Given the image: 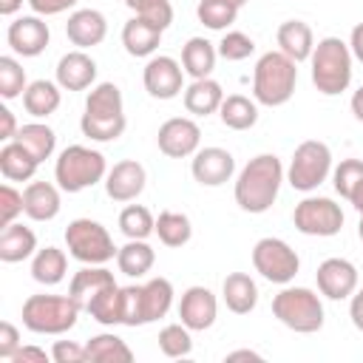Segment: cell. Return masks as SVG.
<instances>
[{
    "mask_svg": "<svg viewBox=\"0 0 363 363\" xmlns=\"http://www.w3.org/2000/svg\"><path fill=\"white\" fill-rule=\"evenodd\" d=\"M284 182V164L275 153H258L255 159H250L238 179H235V204L244 213H267L281 190Z\"/></svg>",
    "mask_w": 363,
    "mask_h": 363,
    "instance_id": "6da1fadb",
    "label": "cell"
},
{
    "mask_svg": "<svg viewBox=\"0 0 363 363\" xmlns=\"http://www.w3.org/2000/svg\"><path fill=\"white\" fill-rule=\"evenodd\" d=\"M125 105H122V91L113 82H99L91 88L85 99V113L79 119V128L88 139L94 142H113L125 133Z\"/></svg>",
    "mask_w": 363,
    "mask_h": 363,
    "instance_id": "7a4b0ae2",
    "label": "cell"
},
{
    "mask_svg": "<svg viewBox=\"0 0 363 363\" xmlns=\"http://www.w3.org/2000/svg\"><path fill=\"white\" fill-rule=\"evenodd\" d=\"M298 62L289 60L284 51H267L258 57L252 71V96L261 105L278 108L292 99L298 85Z\"/></svg>",
    "mask_w": 363,
    "mask_h": 363,
    "instance_id": "3957f363",
    "label": "cell"
},
{
    "mask_svg": "<svg viewBox=\"0 0 363 363\" xmlns=\"http://www.w3.org/2000/svg\"><path fill=\"white\" fill-rule=\"evenodd\" d=\"M312 82L323 96H337L352 82V48L340 37H323L312 48Z\"/></svg>",
    "mask_w": 363,
    "mask_h": 363,
    "instance_id": "277c9868",
    "label": "cell"
},
{
    "mask_svg": "<svg viewBox=\"0 0 363 363\" xmlns=\"http://www.w3.org/2000/svg\"><path fill=\"white\" fill-rule=\"evenodd\" d=\"M79 309L71 295H28L23 303V326L37 335H62L77 326Z\"/></svg>",
    "mask_w": 363,
    "mask_h": 363,
    "instance_id": "5b68a950",
    "label": "cell"
},
{
    "mask_svg": "<svg viewBox=\"0 0 363 363\" xmlns=\"http://www.w3.org/2000/svg\"><path fill=\"white\" fill-rule=\"evenodd\" d=\"M108 176V164H105V156L99 150H91L85 145H68L57 164H54V179H57V187L65 190V193H79V190H88L94 187L96 182H102Z\"/></svg>",
    "mask_w": 363,
    "mask_h": 363,
    "instance_id": "8992f818",
    "label": "cell"
},
{
    "mask_svg": "<svg viewBox=\"0 0 363 363\" xmlns=\"http://www.w3.org/2000/svg\"><path fill=\"white\" fill-rule=\"evenodd\" d=\"M272 315L292 332L312 335L323 326V303L306 286H284L272 298Z\"/></svg>",
    "mask_w": 363,
    "mask_h": 363,
    "instance_id": "52a82bcc",
    "label": "cell"
},
{
    "mask_svg": "<svg viewBox=\"0 0 363 363\" xmlns=\"http://www.w3.org/2000/svg\"><path fill=\"white\" fill-rule=\"evenodd\" d=\"M65 247L79 264H108L119 252V247H113L111 233L91 218H74L65 227Z\"/></svg>",
    "mask_w": 363,
    "mask_h": 363,
    "instance_id": "ba28073f",
    "label": "cell"
},
{
    "mask_svg": "<svg viewBox=\"0 0 363 363\" xmlns=\"http://www.w3.org/2000/svg\"><path fill=\"white\" fill-rule=\"evenodd\" d=\"M329 173H332V150H329V145H323L318 139H306L292 153V162H289V170H286V182L295 190L309 193V190H318L326 182Z\"/></svg>",
    "mask_w": 363,
    "mask_h": 363,
    "instance_id": "9c48e42d",
    "label": "cell"
},
{
    "mask_svg": "<svg viewBox=\"0 0 363 363\" xmlns=\"http://www.w3.org/2000/svg\"><path fill=\"white\" fill-rule=\"evenodd\" d=\"M252 267L272 284H289L301 269V258L286 241L267 235L252 247Z\"/></svg>",
    "mask_w": 363,
    "mask_h": 363,
    "instance_id": "30bf717a",
    "label": "cell"
},
{
    "mask_svg": "<svg viewBox=\"0 0 363 363\" xmlns=\"http://www.w3.org/2000/svg\"><path fill=\"white\" fill-rule=\"evenodd\" d=\"M292 224L303 235L329 238V235H337L340 233V227H343V210H340V204H335L326 196H309V199H303V201L295 204Z\"/></svg>",
    "mask_w": 363,
    "mask_h": 363,
    "instance_id": "8fae6325",
    "label": "cell"
},
{
    "mask_svg": "<svg viewBox=\"0 0 363 363\" xmlns=\"http://www.w3.org/2000/svg\"><path fill=\"white\" fill-rule=\"evenodd\" d=\"M142 82L153 99H173L184 91V68L173 57L159 54V57L147 60V65L142 71Z\"/></svg>",
    "mask_w": 363,
    "mask_h": 363,
    "instance_id": "7c38bea8",
    "label": "cell"
},
{
    "mask_svg": "<svg viewBox=\"0 0 363 363\" xmlns=\"http://www.w3.org/2000/svg\"><path fill=\"white\" fill-rule=\"evenodd\" d=\"M156 142H159V150L170 159H187L199 150V142H201V128L187 119V116H173L167 119L159 133H156Z\"/></svg>",
    "mask_w": 363,
    "mask_h": 363,
    "instance_id": "4fadbf2b",
    "label": "cell"
},
{
    "mask_svg": "<svg viewBox=\"0 0 363 363\" xmlns=\"http://www.w3.org/2000/svg\"><path fill=\"white\" fill-rule=\"evenodd\" d=\"M315 281H318V289L323 298L329 301H343L349 295H354L357 289V267L346 258H326L318 272H315Z\"/></svg>",
    "mask_w": 363,
    "mask_h": 363,
    "instance_id": "5bb4252c",
    "label": "cell"
},
{
    "mask_svg": "<svg viewBox=\"0 0 363 363\" xmlns=\"http://www.w3.org/2000/svg\"><path fill=\"white\" fill-rule=\"evenodd\" d=\"M6 40L11 51L20 57H40L51 40V31L40 20V14H28V17H17L14 23H9Z\"/></svg>",
    "mask_w": 363,
    "mask_h": 363,
    "instance_id": "9a60e30c",
    "label": "cell"
},
{
    "mask_svg": "<svg viewBox=\"0 0 363 363\" xmlns=\"http://www.w3.org/2000/svg\"><path fill=\"white\" fill-rule=\"evenodd\" d=\"M218 301L207 286H190L182 292L179 301V318L190 332H204L216 323Z\"/></svg>",
    "mask_w": 363,
    "mask_h": 363,
    "instance_id": "2e32d148",
    "label": "cell"
},
{
    "mask_svg": "<svg viewBox=\"0 0 363 363\" xmlns=\"http://www.w3.org/2000/svg\"><path fill=\"white\" fill-rule=\"evenodd\" d=\"M190 170H193V179H196L199 184H204V187H218V184H224V182L233 179V173H235V159H233V153L224 150V147H201V150L193 153Z\"/></svg>",
    "mask_w": 363,
    "mask_h": 363,
    "instance_id": "e0dca14e",
    "label": "cell"
},
{
    "mask_svg": "<svg viewBox=\"0 0 363 363\" xmlns=\"http://www.w3.org/2000/svg\"><path fill=\"white\" fill-rule=\"evenodd\" d=\"M147 173L136 159H122L116 162L108 176H105V193L113 201H133L142 190H145Z\"/></svg>",
    "mask_w": 363,
    "mask_h": 363,
    "instance_id": "ac0fdd59",
    "label": "cell"
},
{
    "mask_svg": "<svg viewBox=\"0 0 363 363\" xmlns=\"http://www.w3.org/2000/svg\"><path fill=\"white\" fill-rule=\"evenodd\" d=\"M65 34H68V40H71L77 48H94V45H99V43L105 40V34H108V20H105V14L96 11V9H79V11H74V14L68 17Z\"/></svg>",
    "mask_w": 363,
    "mask_h": 363,
    "instance_id": "d6986e66",
    "label": "cell"
},
{
    "mask_svg": "<svg viewBox=\"0 0 363 363\" xmlns=\"http://www.w3.org/2000/svg\"><path fill=\"white\" fill-rule=\"evenodd\" d=\"M94 79H96V62L82 48L60 57V62H57V85L60 88L85 91V88H91Z\"/></svg>",
    "mask_w": 363,
    "mask_h": 363,
    "instance_id": "ffe728a7",
    "label": "cell"
},
{
    "mask_svg": "<svg viewBox=\"0 0 363 363\" xmlns=\"http://www.w3.org/2000/svg\"><path fill=\"white\" fill-rule=\"evenodd\" d=\"M162 28L159 26H153L150 20H145V17H133V20H128L125 23V28H122V45H125V51L130 54V57H150L156 48H159V43H162Z\"/></svg>",
    "mask_w": 363,
    "mask_h": 363,
    "instance_id": "44dd1931",
    "label": "cell"
},
{
    "mask_svg": "<svg viewBox=\"0 0 363 363\" xmlns=\"http://www.w3.org/2000/svg\"><path fill=\"white\" fill-rule=\"evenodd\" d=\"M116 281H113V272L111 269H105L102 264H85L79 272H74V278H71V284H68V295L85 309V303L94 298V295H99L102 289H108V286H113Z\"/></svg>",
    "mask_w": 363,
    "mask_h": 363,
    "instance_id": "7402d4cb",
    "label": "cell"
},
{
    "mask_svg": "<svg viewBox=\"0 0 363 363\" xmlns=\"http://www.w3.org/2000/svg\"><path fill=\"white\" fill-rule=\"evenodd\" d=\"M275 37H278V51H284L289 60L303 62V60L312 57L315 37H312V28L303 20H286V23H281Z\"/></svg>",
    "mask_w": 363,
    "mask_h": 363,
    "instance_id": "603a6c76",
    "label": "cell"
},
{
    "mask_svg": "<svg viewBox=\"0 0 363 363\" xmlns=\"http://www.w3.org/2000/svg\"><path fill=\"white\" fill-rule=\"evenodd\" d=\"M23 207L26 216L34 221H51L60 213V190L51 182H31L23 190Z\"/></svg>",
    "mask_w": 363,
    "mask_h": 363,
    "instance_id": "cb8c5ba5",
    "label": "cell"
},
{
    "mask_svg": "<svg viewBox=\"0 0 363 363\" xmlns=\"http://www.w3.org/2000/svg\"><path fill=\"white\" fill-rule=\"evenodd\" d=\"M221 298H224V303H227L230 312L250 315L255 309V303H258V286H255V281L247 272H230L224 278Z\"/></svg>",
    "mask_w": 363,
    "mask_h": 363,
    "instance_id": "d4e9b609",
    "label": "cell"
},
{
    "mask_svg": "<svg viewBox=\"0 0 363 363\" xmlns=\"http://www.w3.org/2000/svg\"><path fill=\"white\" fill-rule=\"evenodd\" d=\"M224 102V91L216 79L204 77V79H193L187 88H184V108L187 113L193 116H210L221 108Z\"/></svg>",
    "mask_w": 363,
    "mask_h": 363,
    "instance_id": "484cf974",
    "label": "cell"
},
{
    "mask_svg": "<svg viewBox=\"0 0 363 363\" xmlns=\"http://www.w3.org/2000/svg\"><path fill=\"white\" fill-rule=\"evenodd\" d=\"M37 250V235L31 227L20 224V221H11L9 227H3L0 233V261L6 264H17V261H26L28 255H34Z\"/></svg>",
    "mask_w": 363,
    "mask_h": 363,
    "instance_id": "4316f807",
    "label": "cell"
},
{
    "mask_svg": "<svg viewBox=\"0 0 363 363\" xmlns=\"http://www.w3.org/2000/svg\"><path fill=\"white\" fill-rule=\"evenodd\" d=\"M216 57H218V48L204 40V37H190L182 48V68L187 77L193 79H204L213 74L216 68Z\"/></svg>",
    "mask_w": 363,
    "mask_h": 363,
    "instance_id": "83f0119b",
    "label": "cell"
},
{
    "mask_svg": "<svg viewBox=\"0 0 363 363\" xmlns=\"http://www.w3.org/2000/svg\"><path fill=\"white\" fill-rule=\"evenodd\" d=\"M37 164L40 162L17 139H11L0 147V173L6 182H28L37 173Z\"/></svg>",
    "mask_w": 363,
    "mask_h": 363,
    "instance_id": "f1b7e54d",
    "label": "cell"
},
{
    "mask_svg": "<svg viewBox=\"0 0 363 363\" xmlns=\"http://www.w3.org/2000/svg\"><path fill=\"white\" fill-rule=\"evenodd\" d=\"M153 261H156V252H153V247H150L147 241H142V238H128V244L119 247V252H116V267H119V272H122V275H130V278L147 275L150 267H153Z\"/></svg>",
    "mask_w": 363,
    "mask_h": 363,
    "instance_id": "f546056e",
    "label": "cell"
},
{
    "mask_svg": "<svg viewBox=\"0 0 363 363\" xmlns=\"http://www.w3.org/2000/svg\"><path fill=\"white\" fill-rule=\"evenodd\" d=\"M65 269H68V258L60 247H43L34 252V261H31V278L43 286H57L62 278H65Z\"/></svg>",
    "mask_w": 363,
    "mask_h": 363,
    "instance_id": "4dcf8cb0",
    "label": "cell"
},
{
    "mask_svg": "<svg viewBox=\"0 0 363 363\" xmlns=\"http://www.w3.org/2000/svg\"><path fill=\"white\" fill-rule=\"evenodd\" d=\"M60 102H62L60 85H57V82H48V79H34V82L26 88V94H23V108H26L31 116H37V119L51 116V113L60 108Z\"/></svg>",
    "mask_w": 363,
    "mask_h": 363,
    "instance_id": "1f68e13d",
    "label": "cell"
},
{
    "mask_svg": "<svg viewBox=\"0 0 363 363\" xmlns=\"http://www.w3.org/2000/svg\"><path fill=\"white\" fill-rule=\"evenodd\" d=\"M218 116H221L224 128H230V130H250L258 122V105L252 99H247L244 94H230V96H224Z\"/></svg>",
    "mask_w": 363,
    "mask_h": 363,
    "instance_id": "d6a6232c",
    "label": "cell"
},
{
    "mask_svg": "<svg viewBox=\"0 0 363 363\" xmlns=\"http://www.w3.org/2000/svg\"><path fill=\"white\" fill-rule=\"evenodd\" d=\"M170 303H173V284L167 278H150L147 284H142V315H145V323H153V320L164 318Z\"/></svg>",
    "mask_w": 363,
    "mask_h": 363,
    "instance_id": "836d02e7",
    "label": "cell"
},
{
    "mask_svg": "<svg viewBox=\"0 0 363 363\" xmlns=\"http://www.w3.org/2000/svg\"><path fill=\"white\" fill-rule=\"evenodd\" d=\"M85 354H88V360H99V363H130L133 360L130 346L113 332L94 335L85 343Z\"/></svg>",
    "mask_w": 363,
    "mask_h": 363,
    "instance_id": "e575fe53",
    "label": "cell"
},
{
    "mask_svg": "<svg viewBox=\"0 0 363 363\" xmlns=\"http://www.w3.org/2000/svg\"><path fill=\"white\" fill-rule=\"evenodd\" d=\"M37 162H45V159H51V153H54V147H57V133L48 128V125H43V122H28V125H20V130H17V136H14Z\"/></svg>",
    "mask_w": 363,
    "mask_h": 363,
    "instance_id": "d590c367",
    "label": "cell"
},
{
    "mask_svg": "<svg viewBox=\"0 0 363 363\" xmlns=\"http://www.w3.org/2000/svg\"><path fill=\"white\" fill-rule=\"evenodd\" d=\"M85 312L102 323V326H116L122 323V286H108L102 289L99 295H94L88 303H85Z\"/></svg>",
    "mask_w": 363,
    "mask_h": 363,
    "instance_id": "8d00e7d4",
    "label": "cell"
},
{
    "mask_svg": "<svg viewBox=\"0 0 363 363\" xmlns=\"http://www.w3.org/2000/svg\"><path fill=\"white\" fill-rule=\"evenodd\" d=\"M156 235L164 247H184L193 235V227H190V218L184 213H176V210H164L159 213L156 218Z\"/></svg>",
    "mask_w": 363,
    "mask_h": 363,
    "instance_id": "74e56055",
    "label": "cell"
},
{
    "mask_svg": "<svg viewBox=\"0 0 363 363\" xmlns=\"http://www.w3.org/2000/svg\"><path fill=\"white\" fill-rule=\"evenodd\" d=\"M119 230L128 235V238H147L150 233H156V218L150 216L147 207L142 204H128L122 213H119Z\"/></svg>",
    "mask_w": 363,
    "mask_h": 363,
    "instance_id": "f35d334b",
    "label": "cell"
},
{
    "mask_svg": "<svg viewBox=\"0 0 363 363\" xmlns=\"http://www.w3.org/2000/svg\"><path fill=\"white\" fill-rule=\"evenodd\" d=\"M196 14H199V23L201 26H207L213 31H221V28H227V26L235 23L238 9L230 6V3H221V0H199Z\"/></svg>",
    "mask_w": 363,
    "mask_h": 363,
    "instance_id": "ab89813d",
    "label": "cell"
},
{
    "mask_svg": "<svg viewBox=\"0 0 363 363\" xmlns=\"http://www.w3.org/2000/svg\"><path fill=\"white\" fill-rule=\"evenodd\" d=\"M159 349H162L164 357H187L193 352L190 329L184 323H167L159 332Z\"/></svg>",
    "mask_w": 363,
    "mask_h": 363,
    "instance_id": "60d3db41",
    "label": "cell"
},
{
    "mask_svg": "<svg viewBox=\"0 0 363 363\" xmlns=\"http://www.w3.org/2000/svg\"><path fill=\"white\" fill-rule=\"evenodd\" d=\"M332 184H335V193L349 201L352 193L363 184V162L360 159H343L332 173Z\"/></svg>",
    "mask_w": 363,
    "mask_h": 363,
    "instance_id": "b9f144b4",
    "label": "cell"
},
{
    "mask_svg": "<svg viewBox=\"0 0 363 363\" xmlns=\"http://www.w3.org/2000/svg\"><path fill=\"white\" fill-rule=\"evenodd\" d=\"M26 68L14 57H0V96L3 99H17L26 94Z\"/></svg>",
    "mask_w": 363,
    "mask_h": 363,
    "instance_id": "7bdbcfd3",
    "label": "cell"
},
{
    "mask_svg": "<svg viewBox=\"0 0 363 363\" xmlns=\"http://www.w3.org/2000/svg\"><path fill=\"white\" fill-rule=\"evenodd\" d=\"M255 51V43L252 37H247L244 31H227L218 43V57H224L227 62H238V60H247L250 54Z\"/></svg>",
    "mask_w": 363,
    "mask_h": 363,
    "instance_id": "ee69618b",
    "label": "cell"
},
{
    "mask_svg": "<svg viewBox=\"0 0 363 363\" xmlns=\"http://www.w3.org/2000/svg\"><path fill=\"white\" fill-rule=\"evenodd\" d=\"M122 326H145L142 286H122Z\"/></svg>",
    "mask_w": 363,
    "mask_h": 363,
    "instance_id": "f6af8a7d",
    "label": "cell"
},
{
    "mask_svg": "<svg viewBox=\"0 0 363 363\" xmlns=\"http://www.w3.org/2000/svg\"><path fill=\"white\" fill-rule=\"evenodd\" d=\"M26 213L23 207V193L14 190L11 184L0 187V227H9L11 221H17V216Z\"/></svg>",
    "mask_w": 363,
    "mask_h": 363,
    "instance_id": "bcb514c9",
    "label": "cell"
},
{
    "mask_svg": "<svg viewBox=\"0 0 363 363\" xmlns=\"http://www.w3.org/2000/svg\"><path fill=\"white\" fill-rule=\"evenodd\" d=\"M136 14L145 17V20H150V23L159 26L162 31L173 23V6H170V0H153V3H147L145 9H139Z\"/></svg>",
    "mask_w": 363,
    "mask_h": 363,
    "instance_id": "7dc6e473",
    "label": "cell"
},
{
    "mask_svg": "<svg viewBox=\"0 0 363 363\" xmlns=\"http://www.w3.org/2000/svg\"><path fill=\"white\" fill-rule=\"evenodd\" d=\"M51 360L54 363H85L88 354H85V346H79L74 340H57L51 346Z\"/></svg>",
    "mask_w": 363,
    "mask_h": 363,
    "instance_id": "c3c4849f",
    "label": "cell"
},
{
    "mask_svg": "<svg viewBox=\"0 0 363 363\" xmlns=\"http://www.w3.org/2000/svg\"><path fill=\"white\" fill-rule=\"evenodd\" d=\"M17 349H20V332H17L14 323L3 320V323H0V357H3V360H11V354H14Z\"/></svg>",
    "mask_w": 363,
    "mask_h": 363,
    "instance_id": "681fc988",
    "label": "cell"
},
{
    "mask_svg": "<svg viewBox=\"0 0 363 363\" xmlns=\"http://www.w3.org/2000/svg\"><path fill=\"white\" fill-rule=\"evenodd\" d=\"M79 0H28L31 11L40 17H51V14H62L68 9H74Z\"/></svg>",
    "mask_w": 363,
    "mask_h": 363,
    "instance_id": "f907efd6",
    "label": "cell"
},
{
    "mask_svg": "<svg viewBox=\"0 0 363 363\" xmlns=\"http://www.w3.org/2000/svg\"><path fill=\"white\" fill-rule=\"evenodd\" d=\"M48 352L45 349H40V346H20L14 354H11V360L14 363H48Z\"/></svg>",
    "mask_w": 363,
    "mask_h": 363,
    "instance_id": "816d5d0a",
    "label": "cell"
},
{
    "mask_svg": "<svg viewBox=\"0 0 363 363\" xmlns=\"http://www.w3.org/2000/svg\"><path fill=\"white\" fill-rule=\"evenodd\" d=\"M17 122H14V113L9 108H0V139L3 142H11L17 136Z\"/></svg>",
    "mask_w": 363,
    "mask_h": 363,
    "instance_id": "f5cc1de1",
    "label": "cell"
},
{
    "mask_svg": "<svg viewBox=\"0 0 363 363\" xmlns=\"http://www.w3.org/2000/svg\"><path fill=\"white\" fill-rule=\"evenodd\" d=\"M349 318L354 323V329L363 332V289L352 295V303H349Z\"/></svg>",
    "mask_w": 363,
    "mask_h": 363,
    "instance_id": "db71d44e",
    "label": "cell"
},
{
    "mask_svg": "<svg viewBox=\"0 0 363 363\" xmlns=\"http://www.w3.org/2000/svg\"><path fill=\"white\" fill-rule=\"evenodd\" d=\"M349 48H352V57L363 62V23H357L352 28V40H349Z\"/></svg>",
    "mask_w": 363,
    "mask_h": 363,
    "instance_id": "11a10c76",
    "label": "cell"
},
{
    "mask_svg": "<svg viewBox=\"0 0 363 363\" xmlns=\"http://www.w3.org/2000/svg\"><path fill=\"white\" fill-rule=\"evenodd\" d=\"M352 113H354V119L357 122H363V85L354 91V96H352Z\"/></svg>",
    "mask_w": 363,
    "mask_h": 363,
    "instance_id": "9f6ffc18",
    "label": "cell"
},
{
    "mask_svg": "<svg viewBox=\"0 0 363 363\" xmlns=\"http://www.w3.org/2000/svg\"><path fill=\"white\" fill-rule=\"evenodd\" d=\"M227 360H261V354L252 349H238V352H230Z\"/></svg>",
    "mask_w": 363,
    "mask_h": 363,
    "instance_id": "6f0895ef",
    "label": "cell"
},
{
    "mask_svg": "<svg viewBox=\"0 0 363 363\" xmlns=\"http://www.w3.org/2000/svg\"><path fill=\"white\" fill-rule=\"evenodd\" d=\"M20 6H23V0H0V14L3 17H11Z\"/></svg>",
    "mask_w": 363,
    "mask_h": 363,
    "instance_id": "680465c9",
    "label": "cell"
},
{
    "mask_svg": "<svg viewBox=\"0 0 363 363\" xmlns=\"http://www.w3.org/2000/svg\"><path fill=\"white\" fill-rule=\"evenodd\" d=\"M349 204H354V210H357V213H363V184H360V187H357V190L352 193Z\"/></svg>",
    "mask_w": 363,
    "mask_h": 363,
    "instance_id": "91938a15",
    "label": "cell"
},
{
    "mask_svg": "<svg viewBox=\"0 0 363 363\" xmlns=\"http://www.w3.org/2000/svg\"><path fill=\"white\" fill-rule=\"evenodd\" d=\"M147 3H153V0H125V6H128V9H133V11H139V9H145Z\"/></svg>",
    "mask_w": 363,
    "mask_h": 363,
    "instance_id": "94428289",
    "label": "cell"
},
{
    "mask_svg": "<svg viewBox=\"0 0 363 363\" xmlns=\"http://www.w3.org/2000/svg\"><path fill=\"white\" fill-rule=\"evenodd\" d=\"M221 3H230V6H235V9H241L247 0H221Z\"/></svg>",
    "mask_w": 363,
    "mask_h": 363,
    "instance_id": "6125c7cd",
    "label": "cell"
},
{
    "mask_svg": "<svg viewBox=\"0 0 363 363\" xmlns=\"http://www.w3.org/2000/svg\"><path fill=\"white\" fill-rule=\"evenodd\" d=\"M357 235H360V241H363V213H360V224H357Z\"/></svg>",
    "mask_w": 363,
    "mask_h": 363,
    "instance_id": "be15d7a7",
    "label": "cell"
}]
</instances>
